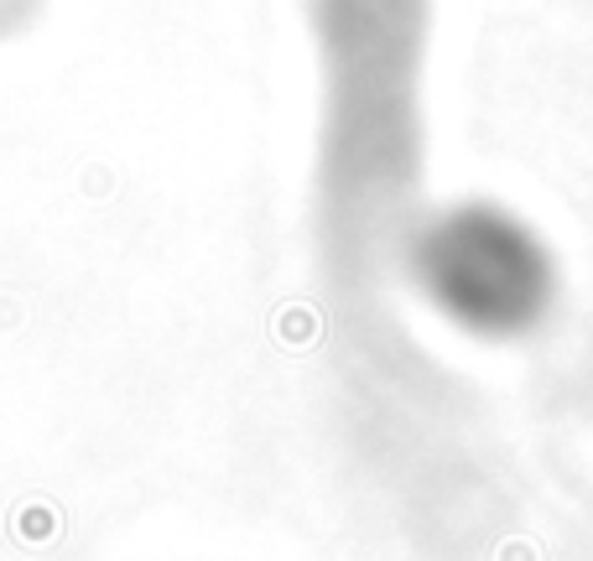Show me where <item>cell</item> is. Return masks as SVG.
<instances>
[{"mask_svg":"<svg viewBox=\"0 0 593 561\" xmlns=\"http://www.w3.org/2000/svg\"><path fill=\"white\" fill-rule=\"evenodd\" d=\"M323 73L317 218L334 260H396L427 162L422 68L432 0H308Z\"/></svg>","mask_w":593,"mask_h":561,"instance_id":"1","label":"cell"},{"mask_svg":"<svg viewBox=\"0 0 593 561\" xmlns=\"http://www.w3.org/2000/svg\"><path fill=\"white\" fill-rule=\"evenodd\" d=\"M396 266L438 323L489 348L537 338L562 308L552 239L500 198L422 203Z\"/></svg>","mask_w":593,"mask_h":561,"instance_id":"2","label":"cell"},{"mask_svg":"<svg viewBox=\"0 0 593 561\" xmlns=\"http://www.w3.org/2000/svg\"><path fill=\"white\" fill-rule=\"evenodd\" d=\"M47 11H53V0H0V47L32 36Z\"/></svg>","mask_w":593,"mask_h":561,"instance_id":"3","label":"cell"}]
</instances>
